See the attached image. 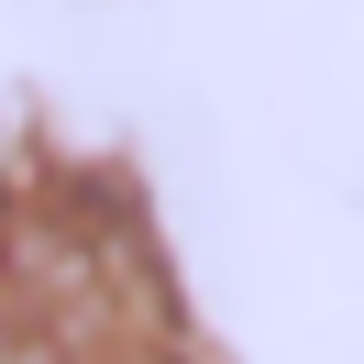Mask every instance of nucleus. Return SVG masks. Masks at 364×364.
<instances>
[{
	"instance_id": "f257e3e1",
	"label": "nucleus",
	"mask_w": 364,
	"mask_h": 364,
	"mask_svg": "<svg viewBox=\"0 0 364 364\" xmlns=\"http://www.w3.org/2000/svg\"><path fill=\"white\" fill-rule=\"evenodd\" d=\"M0 342L23 364H177L188 353V298L133 188L23 177L0 199Z\"/></svg>"
}]
</instances>
